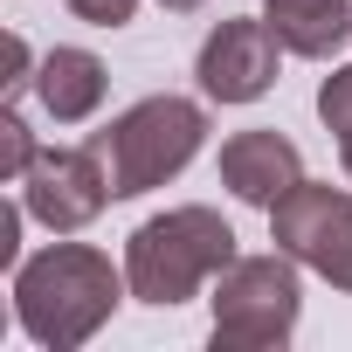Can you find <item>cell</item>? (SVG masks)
<instances>
[{
    "instance_id": "17",
    "label": "cell",
    "mask_w": 352,
    "mask_h": 352,
    "mask_svg": "<svg viewBox=\"0 0 352 352\" xmlns=\"http://www.w3.org/2000/svg\"><path fill=\"white\" fill-rule=\"evenodd\" d=\"M159 8H173V14H194V8H208V0H159Z\"/></svg>"
},
{
    "instance_id": "14",
    "label": "cell",
    "mask_w": 352,
    "mask_h": 352,
    "mask_svg": "<svg viewBox=\"0 0 352 352\" xmlns=\"http://www.w3.org/2000/svg\"><path fill=\"white\" fill-rule=\"evenodd\" d=\"M35 69H42V63H35V49H28L21 35H8V83H0V90H8V104H14L21 90H35Z\"/></svg>"
},
{
    "instance_id": "4",
    "label": "cell",
    "mask_w": 352,
    "mask_h": 352,
    "mask_svg": "<svg viewBox=\"0 0 352 352\" xmlns=\"http://www.w3.org/2000/svg\"><path fill=\"white\" fill-rule=\"evenodd\" d=\"M297 256L270 249V256H235L214 283H208V338L214 352H283L297 338L304 318V283H297Z\"/></svg>"
},
{
    "instance_id": "3",
    "label": "cell",
    "mask_w": 352,
    "mask_h": 352,
    "mask_svg": "<svg viewBox=\"0 0 352 352\" xmlns=\"http://www.w3.org/2000/svg\"><path fill=\"white\" fill-rule=\"evenodd\" d=\"M208 145V104L201 97H180V90H159V97H138L131 111H118L104 131H97V152L111 166V194L118 201H138L201 159Z\"/></svg>"
},
{
    "instance_id": "16",
    "label": "cell",
    "mask_w": 352,
    "mask_h": 352,
    "mask_svg": "<svg viewBox=\"0 0 352 352\" xmlns=\"http://www.w3.org/2000/svg\"><path fill=\"white\" fill-rule=\"evenodd\" d=\"M338 166H345V180H352V131L338 138Z\"/></svg>"
},
{
    "instance_id": "10",
    "label": "cell",
    "mask_w": 352,
    "mask_h": 352,
    "mask_svg": "<svg viewBox=\"0 0 352 352\" xmlns=\"http://www.w3.org/2000/svg\"><path fill=\"white\" fill-rule=\"evenodd\" d=\"M263 21L304 63H331L352 42V0H263Z\"/></svg>"
},
{
    "instance_id": "5",
    "label": "cell",
    "mask_w": 352,
    "mask_h": 352,
    "mask_svg": "<svg viewBox=\"0 0 352 352\" xmlns=\"http://www.w3.org/2000/svg\"><path fill=\"white\" fill-rule=\"evenodd\" d=\"M270 242L283 256H297L311 276H324L331 290H352V180H304L270 208Z\"/></svg>"
},
{
    "instance_id": "2",
    "label": "cell",
    "mask_w": 352,
    "mask_h": 352,
    "mask_svg": "<svg viewBox=\"0 0 352 352\" xmlns=\"http://www.w3.org/2000/svg\"><path fill=\"white\" fill-rule=\"evenodd\" d=\"M235 256H242V249H235V228L221 221V208L187 201V208H166V214H152V221L131 228V242H124V276H131V297H138V304L173 311V304L201 297Z\"/></svg>"
},
{
    "instance_id": "11",
    "label": "cell",
    "mask_w": 352,
    "mask_h": 352,
    "mask_svg": "<svg viewBox=\"0 0 352 352\" xmlns=\"http://www.w3.org/2000/svg\"><path fill=\"white\" fill-rule=\"evenodd\" d=\"M35 152H42V145H35V131H28V124H21V111L8 104V111H0V180L21 187V173L35 166Z\"/></svg>"
},
{
    "instance_id": "12",
    "label": "cell",
    "mask_w": 352,
    "mask_h": 352,
    "mask_svg": "<svg viewBox=\"0 0 352 352\" xmlns=\"http://www.w3.org/2000/svg\"><path fill=\"white\" fill-rule=\"evenodd\" d=\"M318 118H324V131H331V138H345V131H352V63H338V69L318 83Z\"/></svg>"
},
{
    "instance_id": "7",
    "label": "cell",
    "mask_w": 352,
    "mask_h": 352,
    "mask_svg": "<svg viewBox=\"0 0 352 352\" xmlns=\"http://www.w3.org/2000/svg\"><path fill=\"white\" fill-rule=\"evenodd\" d=\"M283 42L263 14H235V21H214L201 56H194V76H201V97L208 104H256L276 90V69H283Z\"/></svg>"
},
{
    "instance_id": "15",
    "label": "cell",
    "mask_w": 352,
    "mask_h": 352,
    "mask_svg": "<svg viewBox=\"0 0 352 352\" xmlns=\"http://www.w3.org/2000/svg\"><path fill=\"white\" fill-rule=\"evenodd\" d=\"M21 221H28V201L0 208V263H8V270H21Z\"/></svg>"
},
{
    "instance_id": "1",
    "label": "cell",
    "mask_w": 352,
    "mask_h": 352,
    "mask_svg": "<svg viewBox=\"0 0 352 352\" xmlns=\"http://www.w3.org/2000/svg\"><path fill=\"white\" fill-rule=\"evenodd\" d=\"M124 297H131L124 263H111L90 242H49L42 256H21L14 270V324L49 352L90 345L118 318Z\"/></svg>"
},
{
    "instance_id": "6",
    "label": "cell",
    "mask_w": 352,
    "mask_h": 352,
    "mask_svg": "<svg viewBox=\"0 0 352 352\" xmlns=\"http://www.w3.org/2000/svg\"><path fill=\"white\" fill-rule=\"evenodd\" d=\"M21 201H28V221H42L49 235H83L118 201L97 138L90 145H49V152H35V166L21 173Z\"/></svg>"
},
{
    "instance_id": "9",
    "label": "cell",
    "mask_w": 352,
    "mask_h": 352,
    "mask_svg": "<svg viewBox=\"0 0 352 352\" xmlns=\"http://www.w3.org/2000/svg\"><path fill=\"white\" fill-rule=\"evenodd\" d=\"M104 90H111L104 56H97V49H76V42L49 49L42 69H35V97H42V111H49L56 124H90V118L104 111Z\"/></svg>"
},
{
    "instance_id": "13",
    "label": "cell",
    "mask_w": 352,
    "mask_h": 352,
    "mask_svg": "<svg viewBox=\"0 0 352 352\" xmlns=\"http://www.w3.org/2000/svg\"><path fill=\"white\" fill-rule=\"evenodd\" d=\"M63 8H69L76 21H90V28H124V21L138 14V0H63Z\"/></svg>"
},
{
    "instance_id": "8",
    "label": "cell",
    "mask_w": 352,
    "mask_h": 352,
    "mask_svg": "<svg viewBox=\"0 0 352 352\" xmlns=\"http://www.w3.org/2000/svg\"><path fill=\"white\" fill-rule=\"evenodd\" d=\"M304 180V152L276 131V124H249L235 138H221V187L242 201V208H276L290 187Z\"/></svg>"
}]
</instances>
